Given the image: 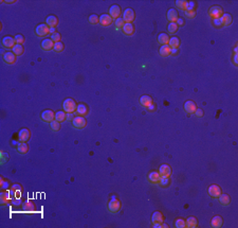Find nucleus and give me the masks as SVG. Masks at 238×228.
<instances>
[{
	"instance_id": "5fc2aeb1",
	"label": "nucleus",
	"mask_w": 238,
	"mask_h": 228,
	"mask_svg": "<svg viewBox=\"0 0 238 228\" xmlns=\"http://www.w3.org/2000/svg\"><path fill=\"white\" fill-rule=\"evenodd\" d=\"M67 119L68 120H71V121H72V120L74 119V117H73L72 114H67Z\"/></svg>"
},
{
	"instance_id": "c9c22d12",
	"label": "nucleus",
	"mask_w": 238,
	"mask_h": 228,
	"mask_svg": "<svg viewBox=\"0 0 238 228\" xmlns=\"http://www.w3.org/2000/svg\"><path fill=\"white\" fill-rule=\"evenodd\" d=\"M0 203L1 205H7V204L10 203V196L7 192H2L0 194Z\"/></svg>"
},
{
	"instance_id": "20e7f679",
	"label": "nucleus",
	"mask_w": 238,
	"mask_h": 228,
	"mask_svg": "<svg viewBox=\"0 0 238 228\" xmlns=\"http://www.w3.org/2000/svg\"><path fill=\"white\" fill-rule=\"evenodd\" d=\"M121 207H122V204L121 202L119 200H111L110 202L108 203V211L110 213H117L121 210Z\"/></svg>"
},
{
	"instance_id": "f3484780",
	"label": "nucleus",
	"mask_w": 238,
	"mask_h": 228,
	"mask_svg": "<svg viewBox=\"0 0 238 228\" xmlns=\"http://www.w3.org/2000/svg\"><path fill=\"white\" fill-rule=\"evenodd\" d=\"M221 21H222V27H229L230 25H232L233 17L231 14L229 13H223V15L221 16Z\"/></svg>"
},
{
	"instance_id": "2f4dec72",
	"label": "nucleus",
	"mask_w": 238,
	"mask_h": 228,
	"mask_svg": "<svg viewBox=\"0 0 238 228\" xmlns=\"http://www.w3.org/2000/svg\"><path fill=\"white\" fill-rule=\"evenodd\" d=\"M176 6L179 10L181 11H187L188 7V1H185V0H177L176 1Z\"/></svg>"
},
{
	"instance_id": "8fccbe9b",
	"label": "nucleus",
	"mask_w": 238,
	"mask_h": 228,
	"mask_svg": "<svg viewBox=\"0 0 238 228\" xmlns=\"http://www.w3.org/2000/svg\"><path fill=\"white\" fill-rule=\"evenodd\" d=\"M195 2L194 1H190V2H188V7H187V10H195Z\"/></svg>"
},
{
	"instance_id": "a878e982",
	"label": "nucleus",
	"mask_w": 238,
	"mask_h": 228,
	"mask_svg": "<svg viewBox=\"0 0 238 228\" xmlns=\"http://www.w3.org/2000/svg\"><path fill=\"white\" fill-rule=\"evenodd\" d=\"M153 99H151L149 96H142L140 98V104L143 107H145V108H147V107L149 106L150 104H153Z\"/></svg>"
},
{
	"instance_id": "2eb2a0df",
	"label": "nucleus",
	"mask_w": 238,
	"mask_h": 228,
	"mask_svg": "<svg viewBox=\"0 0 238 228\" xmlns=\"http://www.w3.org/2000/svg\"><path fill=\"white\" fill-rule=\"evenodd\" d=\"M3 61L9 65H12L14 64L15 61H16V55L13 53V51H9V52H6L3 55Z\"/></svg>"
},
{
	"instance_id": "6ab92c4d",
	"label": "nucleus",
	"mask_w": 238,
	"mask_h": 228,
	"mask_svg": "<svg viewBox=\"0 0 238 228\" xmlns=\"http://www.w3.org/2000/svg\"><path fill=\"white\" fill-rule=\"evenodd\" d=\"M166 17H167V20H168L169 22H176L177 19L179 18V17H178V13H177V11L175 9L168 10V11H167Z\"/></svg>"
},
{
	"instance_id": "c03bdc74",
	"label": "nucleus",
	"mask_w": 238,
	"mask_h": 228,
	"mask_svg": "<svg viewBox=\"0 0 238 228\" xmlns=\"http://www.w3.org/2000/svg\"><path fill=\"white\" fill-rule=\"evenodd\" d=\"M169 177H161L160 182H159V185L161 186V187H167V186L169 185Z\"/></svg>"
},
{
	"instance_id": "79ce46f5",
	"label": "nucleus",
	"mask_w": 238,
	"mask_h": 228,
	"mask_svg": "<svg viewBox=\"0 0 238 228\" xmlns=\"http://www.w3.org/2000/svg\"><path fill=\"white\" fill-rule=\"evenodd\" d=\"M125 25V21L123 20V18H117V19H116V21H114V26H116V28L119 30V29H121L122 30V28H123V26Z\"/></svg>"
},
{
	"instance_id": "bb28decb",
	"label": "nucleus",
	"mask_w": 238,
	"mask_h": 228,
	"mask_svg": "<svg viewBox=\"0 0 238 228\" xmlns=\"http://www.w3.org/2000/svg\"><path fill=\"white\" fill-rule=\"evenodd\" d=\"M158 43L161 45V46H165V45H168L169 43V36L168 34L166 33H161L159 34L158 36Z\"/></svg>"
},
{
	"instance_id": "f704fd0d",
	"label": "nucleus",
	"mask_w": 238,
	"mask_h": 228,
	"mask_svg": "<svg viewBox=\"0 0 238 228\" xmlns=\"http://www.w3.org/2000/svg\"><path fill=\"white\" fill-rule=\"evenodd\" d=\"M23 210L27 211V212H33L35 211V205L32 203V202H25L23 204Z\"/></svg>"
},
{
	"instance_id": "423d86ee",
	"label": "nucleus",
	"mask_w": 238,
	"mask_h": 228,
	"mask_svg": "<svg viewBox=\"0 0 238 228\" xmlns=\"http://www.w3.org/2000/svg\"><path fill=\"white\" fill-rule=\"evenodd\" d=\"M72 125L75 128L80 130V128L86 127V125H87V121H86V119L83 116H76V117H74V119L72 120Z\"/></svg>"
},
{
	"instance_id": "de8ad7c7",
	"label": "nucleus",
	"mask_w": 238,
	"mask_h": 228,
	"mask_svg": "<svg viewBox=\"0 0 238 228\" xmlns=\"http://www.w3.org/2000/svg\"><path fill=\"white\" fill-rule=\"evenodd\" d=\"M213 23H214V26H215V27H217V28L222 27L221 18H218V19H214V20H213Z\"/></svg>"
},
{
	"instance_id": "f03ea898",
	"label": "nucleus",
	"mask_w": 238,
	"mask_h": 228,
	"mask_svg": "<svg viewBox=\"0 0 238 228\" xmlns=\"http://www.w3.org/2000/svg\"><path fill=\"white\" fill-rule=\"evenodd\" d=\"M35 33L39 37H43V36H47L50 33V28H49V26L47 25L46 22L40 23V25H38L37 27L35 28Z\"/></svg>"
},
{
	"instance_id": "6e6d98bb",
	"label": "nucleus",
	"mask_w": 238,
	"mask_h": 228,
	"mask_svg": "<svg viewBox=\"0 0 238 228\" xmlns=\"http://www.w3.org/2000/svg\"><path fill=\"white\" fill-rule=\"evenodd\" d=\"M178 52V49H172V51H171V54H176Z\"/></svg>"
},
{
	"instance_id": "58836bf2",
	"label": "nucleus",
	"mask_w": 238,
	"mask_h": 228,
	"mask_svg": "<svg viewBox=\"0 0 238 228\" xmlns=\"http://www.w3.org/2000/svg\"><path fill=\"white\" fill-rule=\"evenodd\" d=\"M88 21L91 23V25H98V23H100V17L98 16V15L95 14H92L89 16V19Z\"/></svg>"
},
{
	"instance_id": "a18cd8bd",
	"label": "nucleus",
	"mask_w": 238,
	"mask_h": 228,
	"mask_svg": "<svg viewBox=\"0 0 238 228\" xmlns=\"http://www.w3.org/2000/svg\"><path fill=\"white\" fill-rule=\"evenodd\" d=\"M15 41H16V44H19V45H22L23 43H25V36L21 35V34H17L16 36H15Z\"/></svg>"
},
{
	"instance_id": "5701e85b",
	"label": "nucleus",
	"mask_w": 238,
	"mask_h": 228,
	"mask_svg": "<svg viewBox=\"0 0 238 228\" xmlns=\"http://www.w3.org/2000/svg\"><path fill=\"white\" fill-rule=\"evenodd\" d=\"M16 152L21 155H25L29 152V145L27 142H20L19 145L16 146Z\"/></svg>"
},
{
	"instance_id": "6e6552de",
	"label": "nucleus",
	"mask_w": 238,
	"mask_h": 228,
	"mask_svg": "<svg viewBox=\"0 0 238 228\" xmlns=\"http://www.w3.org/2000/svg\"><path fill=\"white\" fill-rule=\"evenodd\" d=\"M31 137V132L29 128H21L18 132V140L20 142H28Z\"/></svg>"
},
{
	"instance_id": "e433bc0d",
	"label": "nucleus",
	"mask_w": 238,
	"mask_h": 228,
	"mask_svg": "<svg viewBox=\"0 0 238 228\" xmlns=\"http://www.w3.org/2000/svg\"><path fill=\"white\" fill-rule=\"evenodd\" d=\"M65 49V45L62 43V41H58V43H55L54 44V47H53V50L57 52V53H61V52L64 51Z\"/></svg>"
},
{
	"instance_id": "ea45409f",
	"label": "nucleus",
	"mask_w": 238,
	"mask_h": 228,
	"mask_svg": "<svg viewBox=\"0 0 238 228\" xmlns=\"http://www.w3.org/2000/svg\"><path fill=\"white\" fill-rule=\"evenodd\" d=\"M167 30L171 34H174L177 32L178 30V25L176 22H169L168 23V27H167Z\"/></svg>"
},
{
	"instance_id": "3c124183",
	"label": "nucleus",
	"mask_w": 238,
	"mask_h": 228,
	"mask_svg": "<svg viewBox=\"0 0 238 228\" xmlns=\"http://www.w3.org/2000/svg\"><path fill=\"white\" fill-rule=\"evenodd\" d=\"M176 23L178 25V27H179V26H183V25H184V20H183L182 18H178Z\"/></svg>"
},
{
	"instance_id": "412c9836",
	"label": "nucleus",
	"mask_w": 238,
	"mask_h": 228,
	"mask_svg": "<svg viewBox=\"0 0 238 228\" xmlns=\"http://www.w3.org/2000/svg\"><path fill=\"white\" fill-rule=\"evenodd\" d=\"M46 23L49 26V28H55L58 25V19H57L55 15H50V16L47 17Z\"/></svg>"
},
{
	"instance_id": "72a5a7b5",
	"label": "nucleus",
	"mask_w": 238,
	"mask_h": 228,
	"mask_svg": "<svg viewBox=\"0 0 238 228\" xmlns=\"http://www.w3.org/2000/svg\"><path fill=\"white\" fill-rule=\"evenodd\" d=\"M12 51H13V53H14L16 56H20V55H22V53H23V51H25V49H23L22 45L16 44V45L14 46V48L12 49Z\"/></svg>"
},
{
	"instance_id": "aec40b11",
	"label": "nucleus",
	"mask_w": 238,
	"mask_h": 228,
	"mask_svg": "<svg viewBox=\"0 0 238 228\" xmlns=\"http://www.w3.org/2000/svg\"><path fill=\"white\" fill-rule=\"evenodd\" d=\"M122 32L127 36H131L133 32H135V28H133L132 23H125L122 28Z\"/></svg>"
},
{
	"instance_id": "9d476101",
	"label": "nucleus",
	"mask_w": 238,
	"mask_h": 228,
	"mask_svg": "<svg viewBox=\"0 0 238 228\" xmlns=\"http://www.w3.org/2000/svg\"><path fill=\"white\" fill-rule=\"evenodd\" d=\"M122 14V10L121 7L117 6V4H113L110 9H109V15L111 16L112 19H117V18L121 17Z\"/></svg>"
},
{
	"instance_id": "473e14b6",
	"label": "nucleus",
	"mask_w": 238,
	"mask_h": 228,
	"mask_svg": "<svg viewBox=\"0 0 238 228\" xmlns=\"http://www.w3.org/2000/svg\"><path fill=\"white\" fill-rule=\"evenodd\" d=\"M67 119V112H64V111H59L55 112V120L58 122H64L65 120Z\"/></svg>"
},
{
	"instance_id": "4be33fe9",
	"label": "nucleus",
	"mask_w": 238,
	"mask_h": 228,
	"mask_svg": "<svg viewBox=\"0 0 238 228\" xmlns=\"http://www.w3.org/2000/svg\"><path fill=\"white\" fill-rule=\"evenodd\" d=\"M151 222H153V224H155V223H160V224H162V223L164 222V216L160 211L153 212V216H151Z\"/></svg>"
},
{
	"instance_id": "393cba45",
	"label": "nucleus",
	"mask_w": 238,
	"mask_h": 228,
	"mask_svg": "<svg viewBox=\"0 0 238 228\" xmlns=\"http://www.w3.org/2000/svg\"><path fill=\"white\" fill-rule=\"evenodd\" d=\"M77 112L78 116H86V115L88 114V106L86 105V104H77V107H76V111H75Z\"/></svg>"
},
{
	"instance_id": "7c9ffc66",
	"label": "nucleus",
	"mask_w": 238,
	"mask_h": 228,
	"mask_svg": "<svg viewBox=\"0 0 238 228\" xmlns=\"http://www.w3.org/2000/svg\"><path fill=\"white\" fill-rule=\"evenodd\" d=\"M218 198H219V203H220L222 206H229L230 204H231V197L227 194H221Z\"/></svg>"
},
{
	"instance_id": "c85d7f7f",
	"label": "nucleus",
	"mask_w": 238,
	"mask_h": 228,
	"mask_svg": "<svg viewBox=\"0 0 238 228\" xmlns=\"http://www.w3.org/2000/svg\"><path fill=\"white\" fill-rule=\"evenodd\" d=\"M171 51H172L171 47H169L168 45H165V46H161L160 50H159V53H160L161 56L167 57V56L171 55Z\"/></svg>"
},
{
	"instance_id": "49530a36",
	"label": "nucleus",
	"mask_w": 238,
	"mask_h": 228,
	"mask_svg": "<svg viewBox=\"0 0 238 228\" xmlns=\"http://www.w3.org/2000/svg\"><path fill=\"white\" fill-rule=\"evenodd\" d=\"M61 38H62V36L58 32L53 33L52 34V36H51V39L54 41V43H58V41H61Z\"/></svg>"
},
{
	"instance_id": "4d7b16f0",
	"label": "nucleus",
	"mask_w": 238,
	"mask_h": 228,
	"mask_svg": "<svg viewBox=\"0 0 238 228\" xmlns=\"http://www.w3.org/2000/svg\"><path fill=\"white\" fill-rule=\"evenodd\" d=\"M50 33L51 34L55 33V28H50Z\"/></svg>"
},
{
	"instance_id": "864d4df0",
	"label": "nucleus",
	"mask_w": 238,
	"mask_h": 228,
	"mask_svg": "<svg viewBox=\"0 0 238 228\" xmlns=\"http://www.w3.org/2000/svg\"><path fill=\"white\" fill-rule=\"evenodd\" d=\"M147 109H148V111H149V112H153V111H155V109H156V105H155V104H150V105L149 106H148L147 107Z\"/></svg>"
},
{
	"instance_id": "f257e3e1",
	"label": "nucleus",
	"mask_w": 238,
	"mask_h": 228,
	"mask_svg": "<svg viewBox=\"0 0 238 228\" xmlns=\"http://www.w3.org/2000/svg\"><path fill=\"white\" fill-rule=\"evenodd\" d=\"M77 104L75 103V101L71 98H68L64 101L62 103V108H64V112H66L67 114H72L73 112L76 111Z\"/></svg>"
},
{
	"instance_id": "9b49d317",
	"label": "nucleus",
	"mask_w": 238,
	"mask_h": 228,
	"mask_svg": "<svg viewBox=\"0 0 238 228\" xmlns=\"http://www.w3.org/2000/svg\"><path fill=\"white\" fill-rule=\"evenodd\" d=\"M159 174L161 177H171L172 174V170L168 164H162L159 169Z\"/></svg>"
},
{
	"instance_id": "4c0bfd02",
	"label": "nucleus",
	"mask_w": 238,
	"mask_h": 228,
	"mask_svg": "<svg viewBox=\"0 0 238 228\" xmlns=\"http://www.w3.org/2000/svg\"><path fill=\"white\" fill-rule=\"evenodd\" d=\"M50 127L53 132H58L59 128H61V122L56 121V120H53L52 122H50Z\"/></svg>"
},
{
	"instance_id": "37998d69",
	"label": "nucleus",
	"mask_w": 238,
	"mask_h": 228,
	"mask_svg": "<svg viewBox=\"0 0 238 228\" xmlns=\"http://www.w3.org/2000/svg\"><path fill=\"white\" fill-rule=\"evenodd\" d=\"M185 17L188 18V19H194L196 17V11L195 10H187V11H185Z\"/></svg>"
},
{
	"instance_id": "0eeeda50",
	"label": "nucleus",
	"mask_w": 238,
	"mask_h": 228,
	"mask_svg": "<svg viewBox=\"0 0 238 228\" xmlns=\"http://www.w3.org/2000/svg\"><path fill=\"white\" fill-rule=\"evenodd\" d=\"M208 193L211 197L213 198H218L221 195V188L217 185H211L208 189Z\"/></svg>"
},
{
	"instance_id": "f8f14e48",
	"label": "nucleus",
	"mask_w": 238,
	"mask_h": 228,
	"mask_svg": "<svg viewBox=\"0 0 238 228\" xmlns=\"http://www.w3.org/2000/svg\"><path fill=\"white\" fill-rule=\"evenodd\" d=\"M15 45H16V41H15V38L12 37V36H6V37L2 38V46L4 48L13 49Z\"/></svg>"
},
{
	"instance_id": "dca6fc26",
	"label": "nucleus",
	"mask_w": 238,
	"mask_h": 228,
	"mask_svg": "<svg viewBox=\"0 0 238 228\" xmlns=\"http://www.w3.org/2000/svg\"><path fill=\"white\" fill-rule=\"evenodd\" d=\"M112 20L113 19L109 14H103L102 16H100V25L103 27H108L109 25H111Z\"/></svg>"
},
{
	"instance_id": "cd10ccee",
	"label": "nucleus",
	"mask_w": 238,
	"mask_h": 228,
	"mask_svg": "<svg viewBox=\"0 0 238 228\" xmlns=\"http://www.w3.org/2000/svg\"><path fill=\"white\" fill-rule=\"evenodd\" d=\"M185 224H186V227L188 228H196L198 227V220L195 216H190L185 221Z\"/></svg>"
},
{
	"instance_id": "7ed1b4c3",
	"label": "nucleus",
	"mask_w": 238,
	"mask_h": 228,
	"mask_svg": "<svg viewBox=\"0 0 238 228\" xmlns=\"http://www.w3.org/2000/svg\"><path fill=\"white\" fill-rule=\"evenodd\" d=\"M208 15L212 19H218V18H221V16L223 15V10H222L221 7H218V6H214L212 7L208 11Z\"/></svg>"
},
{
	"instance_id": "ddd939ff",
	"label": "nucleus",
	"mask_w": 238,
	"mask_h": 228,
	"mask_svg": "<svg viewBox=\"0 0 238 228\" xmlns=\"http://www.w3.org/2000/svg\"><path fill=\"white\" fill-rule=\"evenodd\" d=\"M54 44L55 43H54L51 38H44L43 40L41 41L40 47H41V49H43V51H50V50L53 49Z\"/></svg>"
},
{
	"instance_id": "09e8293b",
	"label": "nucleus",
	"mask_w": 238,
	"mask_h": 228,
	"mask_svg": "<svg viewBox=\"0 0 238 228\" xmlns=\"http://www.w3.org/2000/svg\"><path fill=\"white\" fill-rule=\"evenodd\" d=\"M194 114H195V116H196V117L200 118V117H202V116H203V111H202V109H200V108H197V109H196V112H194Z\"/></svg>"
},
{
	"instance_id": "39448f33",
	"label": "nucleus",
	"mask_w": 238,
	"mask_h": 228,
	"mask_svg": "<svg viewBox=\"0 0 238 228\" xmlns=\"http://www.w3.org/2000/svg\"><path fill=\"white\" fill-rule=\"evenodd\" d=\"M135 11L132 9H126L124 12H123V20L125 21V23H132V21L135 20Z\"/></svg>"
},
{
	"instance_id": "a19ab883",
	"label": "nucleus",
	"mask_w": 238,
	"mask_h": 228,
	"mask_svg": "<svg viewBox=\"0 0 238 228\" xmlns=\"http://www.w3.org/2000/svg\"><path fill=\"white\" fill-rule=\"evenodd\" d=\"M175 226L177 228H185L186 227V224H185V221L183 219H177L175 221Z\"/></svg>"
},
{
	"instance_id": "13d9d810",
	"label": "nucleus",
	"mask_w": 238,
	"mask_h": 228,
	"mask_svg": "<svg viewBox=\"0 0 238 228\" xmlns=\"http://www.w3.org/2000/svg\"><path fill=\"white\" fill-rule=\"evenodd\" d=\"M13 203H14L15 205H19V204H20V201H19V200H18V201H14Z\"/></svg>"
},
{
	"instance_id": "a211bd4d",
	"label": "nucleus",
	"mask_w": 238,
	"mask_h": 228,
	"mask_svg": "<svg viewBox=\"0 0 238 228\" xmlns=\"http://www.w3.org/2000/svg\"><path fill=\"white\" fill-rule=\"evenodd\" d=\"M160 179H161V175L159 174V172L153 171L148 174V180H149L151 184H159Z\"/></svg>"
},
{
	"instance_id": "b1692460",
	"label": "nucleus",
	"mask_w": 238,
	"mask_h": 228,
	"mask_svg": "<svg viewBox=\"0 0 238 228\" xmlns=\"http://www.w3.org/2000/svg\"><path fill=\"white\" fill-rule=\"evenodd\" d=\"M222 225H223V220H222L221 216H214L213 219H212V221H211V226L212 227L219 228V227H221Z\"/></svg>"
},
{
	"instance_id": "4468645a",
	"label": "nucleus",
	"mask_w": 238,
	"mask_h": 228,
	"mask_svg": "<svg viewBox=\"0 0 238 228\" xmlns=\"http://www.w3.org/2000/svg\"><path fill=\"white\" fill-rule=\"evenodd\" d=\"M184 112H186V114H194V112H196V109H197V105H196V103L194 101H186L184 103Z\"/></svg>"
},
{
	"instance_id": "603ef678",
	"label": "nucleus",
	"mask_w": 238,
	"mask_h": 228,
	"mask_svg": "<svg viewBox=\"0 0 238 228\" xmlns=\"http://www.w3.org/2000/svg\"><path fill=\"white\" fill-rule=\"evenodd\" d=\"M237 57H238V54L235 53V54H234V57H233V62H234V65H235V66H238Z\"/></svg>"
},
{
	"instance_id": "c756f323",
	"label": "nucleus",
	"mask_w": 238,
	"mask_h": 228,
	"mask_svg": "<svg viewBox=\"0 0 238 228\" xmlns=\"http://www.w3.org/2000/svg\"><path fill=\"white\" fill-rule=\"evenodd\" d=\"M168 46L171 47V49H179L180 47V39L179 37H171L169 38V43H168Z\"/></svg>"
},
{
	"instance_id": "1a4fd4ad",
	"label": "nucleus",
	"mask_w": 238,
	"mask_h": 228,
	"mask_svg": "<svg viewBox=\"0 0 238 228\" xmlns=\"http://www.w3.org/2000/svg\"><path fill=\"white\" fill-rule=\"evenodd\" d=\"M41 120L44 122H52L53 120H55V112L50 109H47L41 112Z\"/></svg>"
}]
</instances>
